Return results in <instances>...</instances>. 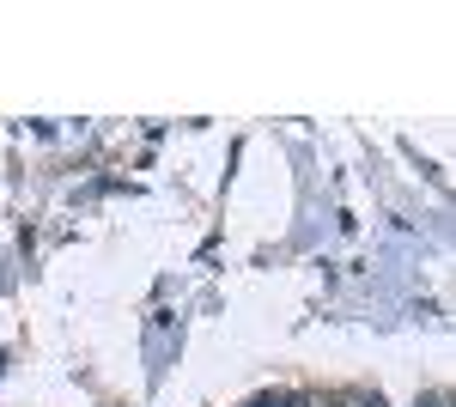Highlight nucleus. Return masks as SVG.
<instances>
[{
  "label": "nucleus",
  "instance_id": "1",
  "mask_svg": "<svg viewBox=\"0 0 456 407\" xmlns=\"http://www.w3.org/2000/svg\"><path fill=\"white\" fill-rule=\"evenodd\" d=\"M249 407H329V402H316V395H262Z\"/></svg>",
  "mask_w": 456,
  "mask_h": 407
},
{
  "label": "nucleus",
  "instance_id": "2",
  "mask_svg": "<svg viewBox=\"0 0 456 407\" xmlns=\"http://www.w3.org/2000/svg\"><path fill=\"white\" fill-rule=\"evenodd\" d=\"M329 407H384V395H365V389H353V395H335Z\"/></svg>",
  "mask_w": 456,
  "mask_h": 407
}]
</instances>
